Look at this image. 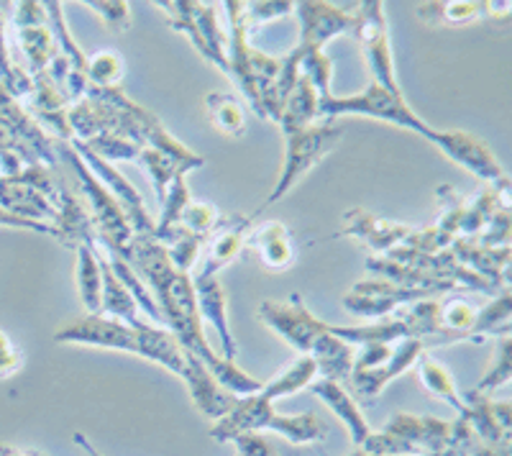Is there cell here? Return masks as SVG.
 Returning a JSON list of instances; mask_svg holds the SVG:
<instances>
[{"label":"cell","mask_w":512,"mask_h":456,"mask_svg":"<svg viewBox=\"0 0 512 456\" xmlns=\"http://www.w3.org/2000/svg\"><path fill=\"white\" fill-rule=\"evenodd\" d=\"M118 257L152 285L154 295H157L154 303L162 313V321H167L172 336L180 341L182 349L190 351L192 357H198L205 364V369L216 377L223 390H228L236 398H246V395L262 390V382L210 351L203 336V318H200L198 303H195L192 280L185 272H177L172 267L167 249L159 241H154L152 236H134Z\"/></svg>","instance_id":"obj_1"},{"label":"cell","mask_w":512,"mask_h":456,"mask_svg":"<svg viewBox=\"0 0 512 456\" xmlns=\"http://www.w3.org/2000/svg\"><path fill=\"white\" fill-rule=\"evenodd\" d=\"M259 318L274 328L282 339L297 351H303V357H313L318 364L320 380L344 382L351 377V364H354V349L351 344L341 341L331 334L326 323L303 305L300 293H292L290 300H267L259 308Z\"/></svg>","instance_id":"obj_2"},{"label":"cell","mask_w":512,"mask_h":456,"mask_svg":"<svg viewBox=\"0 0 512 456\" xmlns=\"http://www.w3.org/2000/svg\"><path fill=\"white\" fill-rule=\"evenodd\" d=\"M264 387V385H262ZM274 400L267 392L259 390L254 395L236 400L226 416L218 418L213 426L208 428L210 439H216L218 444H226L239 433H262L274 431L285 436L290 444L305 446V444H323L328 439V426L320 421L315 413H300V416H282L272 408Z\"/></svg>","instance_id":"obj_3"},{"label":"cell","mask_w":512,"mask_h":456,"mask_svg":"<svg viewBox=\"0 0 512 456\" xmlns=\"http://www.w3.org/2000/svg\"><path fill=\"white\" fill-rule=\"evenodd\" d=\"M451 436L454 423L397 413L382 431L369 433L359 451L367 456H431L448 449Z\"/></svg>","instance_id":"obj_4"},{"label":"cell","mask_w":512,"mask_h":456,"mask_svg":"<svg viewBox=\"0 0 512 456\" xmlns=\"http://www.w3.org/2000/svg\"><path fill=\"white\" fill-rule=\"evenodd\" d=\"M228 18H231V49H228V75L236 77L241 93L249 98L256 116L264 118L262 95L274 85L282 70V62L256 52L246 41V21H244V3H226Z\"/></svg>","instance_id":"obj_5"},{"label":"cell","mask_w":512,"mask_h":456,"mask_svg":"<svg viewBox=\"0 0 512 456\" xmlns=\"http://www.w3.org/2000/svg\"><path fill=\"white\" fill-rule=\"evenodd\" d=\"M338 116L377 118V121L395 123V126H402V129L415 131V134H420L428 141H436L438 136L436 129H431L428 123L420 121V118L410 111L402 95L384 90L377 82H372L364 93L351 95V98L328 95V98L318 100V118H323V121H336Z\"/></svg>","instance_id":"obj_6"},{"label":"cell","mask_w":512,"mask_h":456,"mask_svg":"<svg viewBox=\"0 0 512 456\" xmlns=\"http://www.w3.org/2000/svg\"><path fill=\"white\" fill-rule=\"evenodd\" d=\"M344 136V126L338 121H320L315 126H305V129L295 131V134H287V154L285 164H282L280 180L274 185L272 195L267 198V205L277 203L280 198H285L295 182L305 175L308 170H313L320 159L326 157L336 141Z\"/></svg>","instance_id":"obj_7"},{"label":"cell","mask_w":512,"mask_h":456,"mask_svg":"<svg viewBox=\"0 0 512 456\" xmlns=\"http://www.w3.org/2000/svg\"><path fill=\"white\" fill-rule=\"evenodd\" d=\"M167 16L169 26L190 36L200 57L218 65V70L228 72L226 52H223V31L218 26L216 3H157Z\"/></svg>","instance_id":"obj_8"},{"label":"cell","mask_w":512,"mask_h":456,"mask_svg":"<svg viewBox=\"0 0 512 456\" xmlns=\"http://www.w3.org/2000/svg\"><path fill=\"white\" fill-rule=\"evenodd\" d=\"M351 34L359 41L361 54L367 59L374 82L382 85L384 90H390V93L402 95L395 77V62H392L390 36H387L382 3H359L354 8V31Z\"/></svg>","instance_id":"obj_9"},{"label":"cell","mask_w":512,"mask_h":456,"mask_svg":"<svg viewBox=\"0 0 512 456\" xmlns=\"http://www.w3.org/2000/svg\"><path fill=\"white\" fill-rule=\"evenodd\" d=\"M54 341L57 344L98 346V349L139 354V328H131L128 323L100 316V313H88V316L77 318V321H70L54 334Z\"/></svg>","instance_id":"obj_10"},{"label":"cell","mask_w":512,"mask_h":456,"mask_svg":"<svg viewBox=\"0 0 512 456\" xmlns=\"http://www.w3.org/2000/svg\"><path fill=\"white\" fill-rule=\"evenodd\" d=\"M295 11L303 24L297 41L300 49H323L333 36L354 31V11H344L336 3H295Z\"/></svg>","instance_id":"obj_11"},{"label":"cell","mask_w":512,"mask_h":456,"mask_svg":"<svg viewBox=\"0 0 512 456\" xmlns=\"http://www.w3.org/2000/svg\"><path fill=\"white\" fill-rule=\"evenodd\" d=\"M428 295H436L431 290H410V287L387 285V282H359L344 298V308L364 318H384L400 305L423 300Z\"/></svg>","instance_id":"obj_12"},{"label":"cell","mask_w":512,"mask_h":456,"mask_svg":"<svg viewBox=\"0 0 512 456\" xmlns=\"http://www.w3.org/2000/svg\"><path fill=\"white\" fill-rule=\"evenodd\" d=\"M251 226V218L231 216L226 221H218V226L205 236L203 254H200V267L195 277H218L223 267L239 257L246 246V231Z\"/></svg>","instance_id":"obj_13"},{"label":"cell","mask_w":512,"mask_h":456,"mask_svg":"<svg viewBox=\"0 0 512 456\" xmlns=\"http://www.w3.org/2000/svg\"><path fill=\"white\" fill-rule=\"evenodd\" d=\"M344 221L346 226L341 228V234L338 236H351V239L367 244L374 254H379V257L392 252L395 246L405 244V241L415 234V228L405 226V223L387 221V218L372 216V213L359 211V208L346 213Z\"/></svg>","instance_id":"obj_14"},{"label":"cell","mask_w":512,"mask_h":456,"mask_svg":"<svg viewBox=\"0 0 512 456\" xmlns=\"http://www.w3.org/2000/svg\"><path fill=\"white\" fill-rule=\"evenodd\" d=\"M425 354V344L418 339H405L400 341L397 349H392L390 362L384 364L382 369H374V372H364V375H351V398L356 403L374 405L379 398V392L384 390L387 382L395 380L397 375H402L405 369L413 367L420 357Z\"/></svg>","instance_id":"obj_15"},{"label":"cell","mask_w":512,"mask_h":456,"mask_svg":"<svg viewBox=\"0 0 512 456\" xmlns=\"http://www.w3.org/2000/svg\"><path fill=\"white\" fill-rule=\"evenodd\" d=\"M433 144H436L448 159H454L456 164L466 167L469 172L482 177V180L500 182L502 177H505L495 154L489 152L487 144H482L477 136L464 134V131H438Z\"/></svg>","instance_id":"obj_16"},{"label":"cell","mask_w":512,"mask_h":456,"mask_svg":"<svg viewBox=\"0 0 512 456\" xmlns=\"http://www.w3.org/2000/svg\"><path fill=\"white\" fill-rule=\"evenodd\" d=\"M182 380L190 387L192 405L198 408L200 416L210 418V421H218L228 413V410L236 405V395H231L228 390H223L216 382V377L210 375L205 364L198 357H192L190 351H185V372H182Z\"/></svg>","instance_id":"obj_17"},{"label":"cell","mask_w":512,"mask_h":456,"mask_svg":"<svg viewBox=\"0 0 512 456\" xmlns=\"http://www.w3.org/2000/svg\"><path fill=\"white\" fill-rule=\"evenodd\" d=\"M310 390H313L315 395H318V398L333 410V416H336L338 421L349 428L351 441L361 449V444L369 439V433L372 431H369V423L367 418H364V413H361L359 403L351 398V392H346L341 382H333V380L310 382Z\"/></svg>","instance_id":"obj_18"},{"label":"cell","mask_w":512,"mask_h":456,"mask_svg":"<svg viewBox=\"0 0 512 456\" xmlns=\"http://www.w3.org/2000/svg\"><path fill=\"white\" fill-rule=\"evenodd\" d=\"M418 16L431 26H466L482 16L507 18L510 3H420Z\"/></svg>","instance_id":"obj_19"},{"label":"cell","mask_w":512,"mask_h":456,"mask_svg":"<svg viewBox=\"0 0 512 456\" xmlns=\"http://www.w3.org/2000/svg\"><path fill=\"white\" fill-rule=\"evenodd\" d=\"M192 290H195V303H198L200 318L210 321L216 326V331L221 334L223 341V354L228 362H233L236 357V341L231 336V328L226 321V293H223L218 277H195L192 280Z\"/></svg>","instance_id":"obj_20"},{"label":"cell","mask_w":512,"mask_h":456,"mask_svg":"<svg viewBox=\"0 0 512 456\" xmlns=\"http://www.w3.org/2000/svg\"><path fill=\"white\" fill-rule=\"evenodd\" d=\"M246 246L259 252L262 264L269 269H285L295 262V244L290 228L280 221H267L246 236Z\"/></svg>","instance_id":"obj_21"},{"label":"cell","mask_w":512,"mask_h":456,"mask_svg":"<svg viewBox=\"0 0 512 456\" xmlns=\"http://www.w3.org/2000/svg\"><path fill=\"white\" fill-rule=\"evenodd\" d=\"M139 357L162 364V367L172 369L180 377L185 372V349L180 346V341L172 336V331L154 328L149 323L139 328Z\"/></svg>","instance_id":"obj_22"},{"label":"cell","mask_w":512,"mask_h":456,"mask_svg":"<svg viewBox=\"0 0 512 456\" xmlns=\"http://www.w3.org/2000/svg\"><path fill=\"white\" fill-rule=\"evenodd\" d=\"M13 49L24 54L31 75H41L49 62L59 54V44L47 26H31V29H13ZM8 49V52H13Z\"/></svg>","instance_id":"obj_23"},{"label":"cell","mask_w":512,"mask_h":456,"mask_svg":"<svg viewBox=\"0 0 512 456\" xmlns=\"http://www.w3.org/2000/svg\"><path fill=\"white\" fill-rule=\"evenodd\" d=\"M318 100L320 95L315 93L313 85H310L303 75H297L295 88H292V93L287 95L285 108H282V116H280L282 134L285 136L295 134V131L310 126V123L318 118Z\"/></svg>","instance_id":"obj_24"},{"label":"cell","mask_w":512,"mask_h":456,"mask_svg":"<svg viewBox=\"0 0 512 456\" xmlns=\"http://www.w3.org/2000/svg\"><path fill=\"white\" fill-rule=\"evenodd\" d=\"M418 380L425 390L431 392V395H436V398H441L443 403L451 405V408L459 413V418L464 416L466 403L459 395V390H456L454 377H451V372H448L441 362H436L431 354H423V357L418 359Z\"/></svg>","instance_id":"obj_25"},{"label":"cell","mask_w":512,"mask_h":456,"mask_svg":"<svg viewBox=\"0 0 512 456\" xmlns=\"http://www.w3.org/2000/svg\"><path fill=\"white\" fill-rule=\"evenodd\" d=\"M205 111H208L210 123L221 131L223 136L239 139L246 131V116H244V103L231 93H210L205 98Z\"/></svg>","instance_id":"obj_26"},{"label":"cell","mask_w":512,"mask_h":456,"mask_svg":"<svg viewBox=\"0 0 512 456\" xmlns=\"http://www.w3.org/2000/svg\"><path fill=\"white\" fill-rule=\"evenodd\" d=\"M77 287L80 298L90 313H100V298H103V275H100L98 254L88 244L77 246Z\"/></svg>","instance_id":"obj_27"},{"label":"cell","mask_w":512,"mask_h":456,"mask_svg":"<svg viewBox=\"0 0 512 456\" xmlns=\"http://www.w3.org/2000/svg\"><path fill=\"white\" fill-rule=\"evenodd\" d=\"M136 162H139L141 167L149 172V177H152L154 188H157V195H159V203H162L164 195H167L172 180H175L177 175H185V172H182V167L175 162V159H169L167 154L157 152V149H149V147L141 149V154H139V159H136Z\"/></svg>","instance_id":"obj_28"},{"label":"cell","mask_w":512,"mask_h":456,"mask_svg":"<svg viewBox=\"0 0 512 456\" xmlns=\"http://www.w3.org/2000/svg\"><path fill=\"white\" fill-rule=\"evenodd\" d=\"M0 85L11 98H26V95L34 93V80L13 65L11 52L6 47V39H3V16H0Z\"/></svg>","instance_id":"obj_29"},{"label":"cell","mask_w":512,"mask_h":456,"mask_svg":"<svg viewBox=\"0 0 512 456\" xmlns=\"http://www.w3.org/2000/svg\"><path fill=\"white\" fill-rule=\"evenodd\" d=\"M126 65L116 52H98L95 57L88 59V82L95 88H116V82L121 80Z\"/></svg>","instance_id":"obj_30"},{"label":"cell","mask_w":512,"mask_h":456,"mask_svg":"<svg viewBox=\"0 0 512 456\" xmlns=\"http://www.w3.org/2000/svg\"><path fill=\"white\" fill-rule=\"evenodd\" d=\"M203 246H205V236L182 231V234L177 236L172 244L164 246V249H167V257H169V262H172V267H175L177 272H185L187 275V272H190V269L200 262Z\"/></svg>","instance_id":"obj_31"},{"label":"cell","mask_w":512,"mask_h":456,"mask_svg":"<svg viewBox=\"0 0 512 456\" xmlns=\"http://www.w3.org/2000/svg\"><path fill=\"white\" fill-rule=\"evenodd\" d=\"M510 354H512L510 336H500V341H497L495 367H489V372L484 375V380L479 382L472 392H477V395H484V398H487V392L497 390V387H502L505 382H510V375H512Z\"/></svg>","instance_id":"obj_32"},{"label":"cell","mask_w":512,"mask_h":456,"mask_svg":"<svg viewBox=\"0 0 512 456\" xmlns=\"http://www.w3.org/2000/svg\"><path fill=\"white\" fill-rule=\"evenodd\" d=\"M218 221H221V216H218V211L213 205L203 203V200H190V203L185 205V211H182L180 228H185L190 234L208 236L210 231L218 226Z\"/></svg>","instance_id":"obj_33"},{"label":"cell","mask_w":512,"mask_h":456,"mask_svg":"<svg viewBox=\"0 0 512 456\" xmlns=\"http://www.w3.org/2000/svg\"><path fill=\"white\" fill-rule=\"evenodd\" d=\"M295 3H244V21L246 26H262L264 21H272V18L290 16Z\"/></svg>","instance_id":"obj_34"},{"label":"cell","mask_w":512,"mask_h":456,"mask_svg":"<svg viewBox=\"0 0 512 456\" xmlns=\"http://www.w3.org/2000/svg\"><path fill=\"white\" fill-rule=\"evenodd\" d=\"M88 6L103 18L108 29L123 31L131 24V8L123 0H113V3H88Z\"/></svg>","instance_id":"obj_35"},{"label":"cell","mask_w":512,"mask_h":456,"mask_svg":"<svg viewBox=\"0 0 512 456\" xmlns=\"http://www.w3.org/2000/svg\"><path fill=\"white\" fill-rule=\"evenodd\" d=\"M231 441L239 449V456H280L262 433H239Z\"/></svg>","instance_id":"obj_36"},{"label":"cell","mask_w":512,"mask_h":456,"mask_svg":"<svg viewBox=\"0 0 512 456\" xmlns=\"http://www.w3.org/2000/svg\"><path fill=\"white\" fill-rule=\"evenodd\" d=\"M24 367V357H21V351L11 344L3 331H0V380H6V377H13L18 369Z\"/></svg>","instance_id":"obj_37"},{"label":"cell","mask_w":512,"mask_h":456,"mask_svg":"<svg viewBox=\"0 0 512 456\" xmlns=\"http://www.w3.org/2000/svg\"><path fill=\"white\" fill-rule=\"evenodd\" d=\"M0 456H44V454H41V451H34V449H16V446L3 444L0 446Z\"/></svg>","instance_id":"obj_38"},{"label":"cell","mask_w":512,"mask_h":456,"mask_svg":"<svg viewBox=\"0 0 512 456\" xmlns=\"http://www.w3.org/2000/svg\"><path fill=\"white\" fill-rule=\"evenodd\" d=\"M349 456H361V451H354V454H349Z\"/></svg>","instance_id":"obj_39"}]
</instances>
